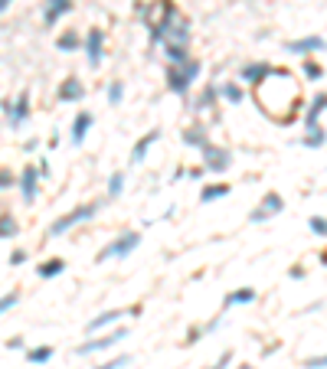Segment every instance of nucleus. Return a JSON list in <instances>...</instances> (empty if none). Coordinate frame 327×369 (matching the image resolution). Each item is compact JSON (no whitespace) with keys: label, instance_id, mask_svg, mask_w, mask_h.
I'll use <instances>...</instances> for the list:
<instances>
[{"label":"nucleus","instance_id":"f257e3e1","mask_svg":"<svg viewBox=\"0 0 327 369\" xmlns=\"http://www.w3.org/2000/svg\"><path fill=\"white\" fill-rule=\"evenodd\" d=\"M256 101L265 115L278 124H291L301 115V92H298V82L288 69H272L262 82L256 85Z\"/></svg>","mask_w":327,"mask_h":369},{"label":"nucleus","instance_id":"f03ea898","mask_svg":"<svg viewBox=\"0 0 327 369\" xmlns=\"http://www.w3.org/2000/svg\"><path fill=\"white\" fill-rule=\"evenodd\" d=\"M157 10V7H154ZM148 33L151 43H177V46H190V16L177 7V0H161V10L154 14V20H148Z\"/></svg>","mask_w":327,"mask_h":369},{"label":"nucleus","instance_id":"7ed1b4c3","mask_svg":"<svg viewBox=\"0 0 327 369\" xmlns=\"http://www.w3.org/2000/svg\"><path fill=\"white\" fill-rule=\"evenodd\" d=\"M200 76H203V62L196 59V56H190V59L180 62V66H167L164 85H167V92L177 95V98H190V92H193V85Z\"/></svg>","mask_w":327,"mask_h":369},{"label":"nucleus","instance_id":"20e7f679","mask_svg":"<svg viewBox=\"0 0 327 369\" xmlns=\"http://www.w3.org/2000/svg\"><path fill=\"white\" fill-rule=\"evenodd\" d=\"M99 209H101V200H99V203H82V206L69 209V213L56 216L53 223H49V229H46V238H63V236H69L76 226L92 223L95 216H99Z\"/></svg>","mask_w":327,"mask_h":369},{"label":"nucleus","instance_id":"39448f33","mask_svg":"<svg viewBox=\"0 0 327 369\" xmlns=\"http://www.w3.org/2000/svg\"><path fill=\"white\" fill-rule=\"evenodd\" d=\"M141 246V232L138 229H128V232H118L111 238L109 246H101L99 255H95V262L105 265V262H115V258H131V252Z\"/></svg>","mask_w":327,"mask_h":369},{"label":"nucleus","instance_id":"423d86ee","mask_svg":"<svg viewBox=\"0 0 327 369\" xmlns=\"http://www.w3.org/2000/svg\"><path fill=\"white\" fill-rule=\"evenodd\" d=\"M121 340H128V327L125 323H118V327H111V330H101V333H92V340H86V343H79L76 353L79 356H99V353H109V350H115Z\"/></svg>","mask_w":327,"mask_h":369},{"label":"nucleus","instance_id":"0eeeda50","mask_svg":"<svg viewBox=\"0 0 327 369\" xmlns=\"http://www.w3.org/2000/svg\"><path fill=\"white\" fill-rule=\"evenodd\" d=\"M200 154H203V173H229L233 170V151L223 144H203L200 147Z\"/></svg>","mask_w":327,"mask_h":369},{"label":"nucleus","instance_id":"6e6552de","mask_svg":"<svg viewBox=\"0 0 327 369\" xmlns=\"http://www.w3.org/2000/svg\"><path fill=\"white\" fill-rule=\"evenodd\" d=\"M0 111L7 115V124L10 128H24L26 121H30V115H33V98H30V92H20L14 101H0Z\"/></svg>","mask_w":327,"mask_h":369},{"label":"nucleus","instance_id":"1a4fd4ad","mask_svg":"<svg viewBox=\"0 0 327 369\" xmlns=\"http://www.w3.org/2000/svg\"><path fill=\"white\" fill-rule=\"evenodd\" d=\"M82 53H86L89 69H99L105 62V30L101 26H89L86 36H82Z\"/></svg>","mask_w":327,"mask_h":369},{"label":"nucleus","instance_id":"9d476101","mask_svg":"<svg viewBox=\"0 0 327 369\" xmlns=\"http://www.w3.org/2000/svg\"><path fill=\"white\" fill-rule=\"evenodd\" d=\"M16 190H20V196H24L26 206H33V203L39 200V173H36V163H26V167L16 173Z\"/></svg>","mask_w":327,"mask_h":369},{"label":"nucleus","instance_id":"9b49d317","mask_svg":"<svg viewBox=\"0 0 327 369\" xmlns=\"http://www.w3.org/2000/svg\"><path fill=\"white\" fill-rule=\"evenodd\" d=\"M285 209V200H281V193H265L262 200H258V206L249 213V223H268V219H275V216Z\"/></svg>","mask_w":327,"mask_h":369},{"label":"nucleus","instance_id":"f8f14e48","mask_svg":"<svg viewBox=\"0 0 327 369\" xmlns=\"http://www.w3.org/2000/svg\"><path fill=\"white\" fill-rule=\"evenodd\" d=\"M82 98H86V85H82V79L66 76L63 82L56 85V101H59V105H79Z\"/></svg>","mask_w":327,"mask_h":369},{"label":"nucleus","instance_id":"ddd939ff","mask_svg":"<svg viewBox=\"0 0 327 369\" xmlns=\"http://www.w3.org/2000/svg\"><path fill=\"white\" fill-rule=\"evenodd\" d=\"M76 10V0H43V26L53 30L63 16H69Z\"/></svg>","mask_w":327,"mask_h":369},{"label":"nucleus","instance_id":"4468645a","mask_svg":"<svg viewBox=\"0 0 327 369\" xmlns=\"http://www.w3.org/2000/svg\"><path fill=\"white\" fill-rule=\"evenodd\" d=\"M288 49L291 56H301V59H311L314 53H324V36L321 33H311V36H301V39H288Z\"/></svg>","mask_w":327,"mask_h":369},{"label":"nucleus","instance_id":"2eb2a0df","mask_svg":"<svg viewBox=\"0 0 327 369\" xmlns=\"http://www.w3.org/2000/svg\"><path fill=\"white\" fill-rule=\"evenodd\" d=\"M272 69H275L272 62H262V59L242 62V69H239V85H258Z\"/></svg>","mask_w":327,"mask_h":369},{"label":"nucleus","instance_id":"dca6fc26","mask_svg":"<svg viewBox=\"0 0 327 369\" xmlns=\"http://www.w3.org/2000/svg\"><path fill=\"white\" fill-rule=\"evenodd\" d=\"M92 124H95V115L82 108V111H79V115L72 118V128H69V141H72V144H76V147H79V144H86L89 131H92Z\"/></svg>","mask_w":327,"mask_h":369},{"label":"nucleus","instance_id":"f3484780","mask_svg":"<svg viewBox=\"0 0 327 369\" xmlns=\"http://www.w3.org/2000/svg\"><path fill=\"white\" fill-rule=\"evenodd\" d=\"M180 141H183V147H190V151H200L203 144H210V128L203 121H193L190 128L180 131Z\"/></svg>","mask_w":327,"mask_h":369},{"label":"nucleus","instance_id":"a211bd4d","mask_svg":"<svg viewBox=\"0 0 327 369\" xmlns=\"http://www.w3.org/2000/svg\"><path fill=\"white\" fill-rule=\"evenodd\" d=\"M219 105V89H216V82H210V85H203L200 89V95L193 98V111L196 115H206V111H213V108Z\"/></svg>","mask_w":327,"mask_h":369},{"label":"nucleus","instance_id":"6ab92c4d","mask_svg":"<svg viewBox=\"0 0 327 369\" xmlns=\"http://www.w3.org/2000/svg\"><path fill=\"white\" fill-rule=\"evenodd\" d=\"M128 317V308L125 310H105V314L92 317L89 320V333H101V330H111V327H118V323Z\"/></svg>","mask_w":327,"mask_h":369},{"label":"nucleus","instance_id":"aec40b11","mask_svg":"<svg viewBox=\"0 0 327 369\" xmlns=\"http://www.w3.org/2000/svg\"><path fill=\"white\" fill-rule=\"evenodd\" d=\"M324 108H327V95L324 92H318L314 95L308 105H304V128H318L321 124V118H324Z\"/></svg>","mask_w":327,"mask_h":369},{"label":"nucleus","instance_id":"412c9836","mask_svg":"<svg viewBox=\"0 0 327 369\" xmlns=\"http://www.w3.org/2000/svg\"><path fill=\"white\" fill-rule=\"evenodd\" d=\"M258 294L256 288H236V291H229L226 298H223V310H233V308H249V304H256Z\"/></svg>","mask_w":327,"mask_h":369},{"label":"nucleus","instance_id":"4be33fe9","mask_svg":"<svg viewBox=\"0 0 327 369\" xmlns=\"http://www.w3.org/2000/svg\"><path fill=\"white\" fill-rule=\"evenodd\" d=\"M157 141H161V128H154V131H148L144 138L134 141V147H131V163H144V161H148L151 147H154Z\"/></svg>","mask_w":327,"mask_h":369},{"label":"nucleus","instance_id":"5701e85b","mask_svg":"<svg viewBox=\"0 0 327 369\" xmlns=\"http://www.w3.org/2000/svg\"><path fill=\"white\" fill-rule=\"evenodd\" d=\"M219 101H226V105H242L246 101V89H242L236 79H229V82H219Z\"/></svg>","mask_w":327,"mask_h":369},{"label":"nucleus","instance_id":"b1692460","mask_svg":"<svg viewBox=\"0 0 327 369\" xmlns=\"http://www.w3.org/2000/svg\"><path fill=\"white\" fill-rule=\"evenodd\" d=\"M229 193H233V186H229V183H203V190H200V203H203V206H210V203L226 200Z\"/></svg>","mask_w":327,"mask_h":369},{"label":"nucleus","instance_id":"393cba45","mask_svg":"<svg viewBox=\"0 0 327 369\" xmlns=\"http://www.w3.org/2000/svg\"><path fill=\"white\" fill-rule=\"evenodd\" d=\"M56 49H59V53H79V49H82V36H79L76 26H69V30H63L56 36Z\"/></svg>","mask_w":327,"mask_h":369},{"label":"nucleus","instance_id":"a878e982","mask_svg":"<svg viewBox=\"0 0 327 369\" xmlns=\"http://www.w3.org/2000/svg\"><path fill=\"white\" fill-rule=\"evenodd\" d=\"M66 271V258H46V262L36 265V278L39 281H53V278H59Z\"/></svg>","mask_w":327,"mask_h":369},{"label":"nucleus","instance_id":"bb28decb","mask_svg":"<svg viewBox=\"0 0 327 369\" xmlns=\"http://www.w3.org/2000/svg\"><path fill=\"white\" fill-rule=\"evenodd\" d=\"M53 356H56V350L53 346H30V350H26V363H30V366H46V363H53Z\"/></svg>","mask_w":327,"mask_h":369},{"label":"nucleus","instance_id":"cd10ccee","mask_svg":"<svg viewBox=\"0 0 327 369\" xmlns=\"http://www.w3.org/2000/svg\"><path fill=\"white\" fill-rule=\"evenodd\" d=\"M20 236V219L14 213H0V238L7 242V238H16Z\"/></svg>","mask_w":327,"mask_h":369},{"label":"nucleus","instance_id":"c85d7f7f","mask_svg":"<svg viewBox=\"0 0 327 369\" xmlns=\"http://www.w3.org/2000/svg\"><path fill=\"white\" fill-rule=\"evenodd\" d=\"M304 138H301V144L308 147V151H324V124H318V128H304Z\"/></svg>","mask_w":327,"mask_h":369},{"label":"nucleus","instance_id":"c756f323","mask_svg":"<svg viewBox=\"0 0 327 369\" xmlns=\"http://www.w3.org/2000/svg\"><path fill=\"white\" fill-rule=\"evenodd\" d=\"M164 59H167V66H180V62L190 59V46H177V43H167V46H164Z\"/></svg>","mask_w":327,"mask_h":369},{"label":"nucleus","instance_id":"7c9ffc66","mask_svg":"<svg viewBox=\"0 0 327 369\" xmlns=\"http://www.w3.org/2000/svg\"><path fill=\"white\" fill-rule=\"evenodd\" d=\"M125 173H121V170H115V173H111L109 177V183H105V200H118V196H121V193H125Z\"/></svg>","mask_w":327,"mask_h":369},{"label":"nucleus","instance_id":"2f4dec72","mask_svg":"<svg viewBox=\"0 0 327 369\" xmlns=\"http://www.w3.org/2000/svg\"><path fill=\"white\" fill-rule=\"evenodd\" d=\"M105 101H109L111 108L125 101V82H121V79H111V82L105 85Z\"/></svg>","mask_w":327,"mask_h":369},{"label":"nucleus","instance_id":"473e14b6","mask_svg":"<svg viewBox=\"0 0 327 369\" xmlns=\"http://www.w3.org/2000/svg\"><path fill=\"white\" fill-rule=\"evenodd\" d=\"M301 72H304V79H308V82H321V79H324V66H321V62H314V56H311V59H304Z\"/></svg>","mask_w":327,"mask_h":369},{"label":"nucleus","instance_id":"72a5a7b5","mask_svg":"<svg viewBox=\"0 0 327 369\" xmlns=\"http://www.w3.org/2000/svg\"><path fill=\"white\" fill-rule=\"evenodd\" d=\"M125 366H131V356H128V353H118V356H111V360H101L95 369H125Z\"/></svg>","mask_w":327,"mask_h":369},{"label":"nucleus","instance_id":"f704fd0d","mask_svg":"<svg viewBox=\"0 0 327 369\" xmlns=\"http://www.w3.org/2000/svg\"><path fill=\"white\" fill-rule=\"evenodd\" d=\"M16 186V173L10 167H0V193H7Z\"/></svg>","mask_w":327,"mask_h":369},{"label":"nucleus","instance_id":"c9c22d12","mask_svg":"<svg viewBox=\"0 0 327 369\" xmlns=\"http://www.w3.org/2000/svg\"><path fill=\"white\" fill-rule=\"evenodd\" d=\"M16 304H20V294H16V291H7L4 298H0V317L10 314V310H14Z\"/></svg>","mask_w":327,"mask_h":369},{"label":"nucleus","instance_id":"e433bc0d","mask_svg":"<svg viewBox=\"0 0 327 369\" xmlns=\"http://www.w3.org/2000/svg\"><path fill=\"white\" fill-rule=\"evenodd\" d=\"M308 229H311L318 238H321V236H327V219H324L321 213H314L311 219H308Z\"/></svg>","mask_w":327,"mask_h":369},{"label":"nucleus","instance_id":"4c0bfd02","mask_svg":"<svg viewBox=\"0 0 327 369\" xmlns=\"http://www.w3.org/2000/svg\"><path fill=\"white\" fill-rule=\"evenodd\" d=\"M7 262L14 265V268H20V265H26V262H30V252H26V248H14Z\"/></svg>","mask_w":327,"mask_h":369},{"label":"nucleus","instance_id":"58836bf2","mask_svg":"<svg viewBox=\"0 0 327 369\" xmlns=\"http://www.w3.org/2000/svg\"><path fill=\"white\" fill-rule=\"evenodd\" d=\"M203 337H206V330H203V327H190V330H187V340H183V343H187V346H196Z\"/></svg>","mask_w":327,"mask_h":369},{"label":"nucleus","instance_id":"ea45409f","mask_svg":"<svg viewBox=\"0 0 327 369\" xmlns=\"http://www.w3.org/2000/svg\"><path fill=\"white\" fill-rule=\"evenodd\" d=\"M229 363H233V353H229V350H223V353H219V360L213 363V366H206V369H229Z\"/></svg>","mask_w":327,"mask_h":369},{"label":"nucleus","instance_id":"a19ab883","mask_svg":"<svg viewBox=\"0 0 327 369\" xmlns=\"http://www.w3.org/2000/svg\"><path fill=\"white\" fill-rule=\"evenodd\" d=\"M36 173H39V180H46L49 173H53V167H49V161H46V157H43V161L36 163Z\"/></svg>","mask_w":327,"mask_h":369},{"label":"nucleus","instance_id":"79ce46f5","mask_svg":"<svg viewBox=\"0 0 327 369\" xmlns=\"http://www.w3.org/2000/svg\"><path fill=\"white\" fill-rule=\"evenodd\" d=\"M324 353H321V356H311V360H308V363H304V366H308V369H324Z\"/></svg>","mask_w":327,"mask_h":369},{"label":"nucleus","instance_id":"37998d69","mask_svg":"<svg viewBox=\"0 0 327 369\" xmlns=\"http://www.w3.org/2000/svg\"><path fill=\"white\" fill-rule=\"evenodd\" d=\"M24 151H26V154H36V151H39V138H26Z\"/></svg>","mask_w":327,"mask_h":369},{"label":"nucleus","instance_id":"c03bdc74","mask_svg":"<svg viewBox=\"0 0 327 369\" xmlns=\"http://www.w3.org/2000/svg\"><path fill=\"white\" fill-rule=\"evenodd\" d=\"M7 346H10V350H24L26 343H24V337H10V340H7Z\"/></svg>","mask_w":327,"mask_h":369},{"label":"nucleus","instance_id":"a18cd8bd","mask_svg":"<svg viewBox=\"0 0 327 369\" xmlns=\"http://www.w3.org/2000/svg\"><path fill=\"white\" fill-rule=\"evenodd\" d=\"M187 177H190V180H203V167H190Z\"/></svg>","mask_w":327,"mask_h":369},{"label":"nucleus","instance_id":"49530a36","mask_svg":"<svg viewBox=\"0 0 327 369\" xmlns=\"http://www.w3.org/2000/svg\"><path fill=\"white\" fill-rule=\"evenodd\" d=\"M288 275H291V278H295V281H301V278H304V268H301V265H295V268H291V271H288Z\"/></svg>","mask_w":327,"mask_h":369},{"label":"nucleus","instance_id":"de8ad7c7","mask_svg":"<svg viewBox=\"0 0 327 369\" xmlns=\"http://www.w3.org/2000/svg\"><path fill=\"white\" fill-rule=\"evenodd\" d=\"M46 147H49V151H56V147H59V134H53V138L46 141Z\"/></svg>","mask_w":327,"mask_h":369},{"label":"nucleus","instance_id":"09e8293b","mask_svg":"<svg viewBox=\"0 0 327 369\" xmlns=\"http://www.w3.org/2000/svg\"><path fill=\"white\" fill-rule=\"evenodd\" d=\"M10 4H14V0H0V14H7V10H10Z\"/></svg>","mask_w":327,"mask_h":369},{"label":"nucleus","instance_id":"8fccbe9b","mask_svg":"<svg viewBox=\"0 0 327 369\" xmlns=\"http://www.w3.org/2000/svg\"><path fill=\"white\" fill-rule=\"evenodd\" d=\"M239 369H252V366H239Z\"/></svg>","mask_w":327,"mask_h":369}]
</instances>
